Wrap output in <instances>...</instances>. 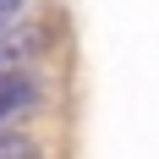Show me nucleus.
I'll use <instances>...</instances> for the list:
<instances>
[{
  "instance_id": "f257e3e1",
  "label": "nucleus",
  "mask_w": 159,
  "mask_h": 159,
  "mask_svg": "<svg viewBox=\"0 0 159 159\" xmlns=\"http://www.w3.org/2000/svg\"><path fill=\"white\" fill-rule=\"evenodd\" d=\"M39 77L33 71H11V77H0V126L11 121V115H28L33 104H39Z\"/></svg>"
},
{
  "instance_id": "7ed1b4c3",
  "label": "nucleus",
  "mask_w": 159,
  "mask_h": 159,
  "mask_svg": "<svg viewBox=\"0 0 159 159\" xmlns=\"http://www.w3.org/2000/svg\"><path fill=\"white\" fill-rule=\"evenodd\" d=\"M0 159H39V143L28 132H0Z\"/></svg>"
},
{
  "instance_id": "20e7f679",
  "label": "nucleus",
  "mask_w": 159,
  "mask_h": 159,
  "mask_svg": "<svg viewBox=\"0 0 159 159\" xmlns=\"http://www.w3.org/2000/svg\"><path fill=\"white\" fill-rule=\"evenodd\" d=\"M22 11H28V0H0V33L11 28V22H16Z\"/></svg>"
},
{
  "instance_id": "f03ea898",
  "label": "nucleus",
  "mask_w": 159,
  "mask_h": 159,
  "mask_svg": "<svg viewBox=\"0 0 159 159\" xmlns=\"http://www.w3.org/2000/svg\"><path fill=\"white\" fill-rule=\"evenodd\" d=\"M33 49H39V33H33V28L11 33V39H0V77H11V71H22V66L33 61Z\"/></svg>"
}]
</instances>
